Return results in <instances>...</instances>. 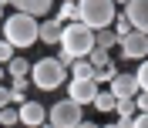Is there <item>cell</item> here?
I'll return each instance as SVG.
<instances>
[{
  "mask_svg": "<svg viewBox=\"0 0 148 128\" xmlns=\"http://www.w3.org/2000/svg\"><path fill=\"white\" fill-rule=\"evenodd\" d=\"M0 37L14 47H34L37 44V17H30L24 10H14L10 17L0 20Z\"/></svg>",
  "mask_w": 148,
  "mask_h": 128,
  "instance_id": "6da1fadb",
  "label": "cell"
},
{
  "mask_svg": "<svg viewBox=\"0 0 148 128\" xmlns=\"http://www.w3.org/2000/svg\"><path fill=\"white\" fill-rule=\"evenodd\" d=\"M30 84L34 88H40V91H57L61 84L67 81V67L57 57H40L37 64H30Z\"/></svg>",
  "mask_w": 148,
  "mask_h": 128,
  "instance_id": "7a4b0ae2",
  "label": "cell"
},
{
  "mask_svg": "<svg viewBox=\"0 0 148 128\" xmlns=\"http://www.w3.org/2000/svg\"><path fill=\"white\" fill-rule=\"evenodd\" d=\"M61 51H67L71 57H88V51L94 47V30L84 27L81 20H71V24H64L61 27Z\"/></svg>",
  "mask_w": 148,
  "mask_h": 128,
  "instance_id": "3957f363",
  "label": "cell"
},
{
  "mask_svg": "<svg viewBox=\"0 0 148 128\" xmlns=\"http://www.w3.org/2000/svg\"><path fill=\"white\" fill-rule=\"evenodd\" d=\"M114 0H77V20L91 30H101L114 24Z\"/></svg>",
  "mask_w": 148,
  "mask_h": 128,
  "instance_id": "277c9868",
  "label": "cell"
},
{
  "mask_svg": "<svg viewBox=\"0 0 148 128\" xmlns=\"http://www.w3.org/2000/svg\"><path fill=\"white\" fill-rule=\"evenodd\" d=\"M81 118H84V115H81V105L71 101V98H61V101H54V105L47 108V121H51L54 128H74Z\"/></svg>",
  "mask_w": 148,
  "mask_h": 128,
  "instance_id": "5b68a950",
  "label": "cell"
},
{
  "mask_svg": "<svg viewBox=\"0 0 148 128\" xmlns=\"http://www.w3.org/2000/svg\"><path fill=\"white\" fill-rule=\"evenodd\" d=\"M118 47H121V54L128 61H141V57H148V34L128 30L125 37H118Z\"/></svg>",
  "mask_w": 148,
  "mask_h": 128,
  "instance_id": "8992f818",
  "label": "cell"
},
{
  "mask_svg": "<svg viewBox=\"0 0 148 128\" xmlns=\"http://www.w3.org/2000/svg\"><path fill=\"white\" fill-rule=\"evenodd\" d=\"M94 94H98V81L94 78H71V84H67V98L77 101V105H91Z\"/></svg>",
  "mask_w": 148,
  "mask_h": 128,
  "instance_id": "52a82bcc",
  "label": "cell"
},
{
  "mask_svg": "<svg viewBox=\"0 0 148 128\" xmlns=\"http://www.w3.org/2000/svg\"><path fill=\"white\" fill-rule=\"evenodd\" d=\"M17 118H20V125L37 128V125H44V121H47V111H44V105H40V101L24 98V101L17 105Z\"/></svg>",
  "mask_w": 148,
  "mask_h": 128,
  "instance_id": "ba28073f",
  "label": "cell"
},
{
  "mask_svg": "<svg viewBox=\"0 0 148 128\" xmlns=\"http://www.w3.org/2000/svg\"><path fill=\"white\" fill-rule=\"evenodd\" d=\"M125 17L131 20V27L148 34V0H128L125 3Z\"/></svg>",
  "mask_w": 148,
  "mask_h": 128,
  "instance_id": "9c48e42d",
  "label": "cell"
},
{
  "mask_svg": "<svg viewBox=\"0 0 148 128\" xmlns=\"http://www.w3.org/2000/svg\"><path fill=\"white\" fill-rule=\"evenodd\" d=\"M108 84H111V94H114V98H135V94H138V78H135V74L118 71Z\"/></svg>",
  "mask_w": 148,
  "mask_h": 128,
  "instance_id": "30bf717a",
  "label": "cell"
},
{
  "mask_svg": "<svg viewBox=\"0 0 148 128\" xmlns=\"http://www.w3.org/2000/svg\"><path fill=\"white\" fill-rule=\"evenodd\" d=\"M61 20L57 17H44V20H37V41H44V44H57L61 41Z\"/></svg>",
  "mask_w": 148,
  "mask_h": 128,
  "instance_id": "8fae6325",
  "label": "cell"
},
{
  "mask_svg": "<svg viewBox=\"0 0 148 128\" xmlns=\"http://www.w3.org/2000/svg\"><path fill=\"white\" fill-rule=\"evenodd\" d=\"M10 7L24 10V14H30V17H44L47 10L54 7V0H10Z\"/></svg>",
  "mask_w": 148,
  "mask_h": 128,
  "instance_id": "7c38bea8",
  "label": "cell"
},
{
  "mask_svg": "<svg viewBox=\"0 0 148 128\" xmlns=\"http://www.w3.org/2000/svg\"><path fill=\"white\" fill-rule=\"evenodd\" d=\"M114 101H118V98L111 94V88H108V91H101V88H98V94H94L91 105H94L98 111H104V115H111V111H114Z\"/></svg>",
  "mask_w": 148,
  "mask_h": 128,
  "instance_id": "4fadbf2b",
  "label": "cell"
},
{
  "mask_svg": "<svg viewBox=\"0 0 148 128\" xmlns=\"http://www.w3.org/2000/svg\"><path fill=\"white\" fill-rule=\"evenodd\" d=\"M67 67H71V78H94V67H91L88 57H74Z\"/></svg>",
  "mask_w": 148,
  "mask_h": 128,
  "instance_id": "5bb4252c",
  "label": "cell"
},
{
  "mask_svg": "<svg viewBox=\"0 0 148 128\" xmlns=\"http://www.w3.org/2000/svg\"><path fill=\"white\" fill-rule=\"evenodd\" d=\"M3 67H7V74H10V78H24V74H30V61H24V57H17V54L10 57Z\"/></svg>",
  "mask_w": 148,
  "mask_h": 128,
  "instance_id": "9a60e30c",
  "label": "cell"
},
{
  "mask_svg": "<svg viewBox=\"0 0 148 128\" xmlns=\"http://www.w3.org/2000/svg\"><path fill=\"white\" fill-rule=\"evenodd\" d=\"M94 44L104 47V51H111V47L118 44V34H114L111 27H101V30H94Z\"/></svg>",
  "mask_w": 148,
  "mask_h": 128,
  "instance_id": "2e32d148",
  "label": "cell"
},
{
  "mask_svg": "<svg viewBox=\"0 0 148 128\" xmlns=\"http://www.w3.org/2000/svg\"><path fill=\"white\" fill-rule=\"evenodd\" d=\"M57 20H61V24L77 20V0H64V3H61V10H57Z\"/></svg>",
  "mask_w": 148,
  "mask_h": 128,
  "instance_id": "e0dca14e",
  "label": "cell"
},
{
  "mask_svg": "<svg viewBox=\"0 0 148 128\" xmlns=\"http://www.w3.org/2000/svg\"><path fill=\"white\" fill-rule=\"evenodd\" d=\"M88 61H91V67H101V64H108V61H111V51H104V47L94 44L91 51H88Z\"/></svg>",
  "mask_w": 148,
  "mask_h": 128,
  "instance_id": "ac0fdd59",
  "label": "cell"
},
{
  "mask_svg": "<svg viewBox=\"0 0 148 128\" xmlns=\"http://www.w3.org/2000/svg\"><path fill=\"white\" fill-rule=\"evenodd\" d=\"M114 111H118V118H131V115H135V98H118L114 101Z\"/></svg>",
  "mask_w": 148,
  "mask_h": 128,
  "instance_id": "d6986e66",
  "label": "cell"
},
{
  "mask_svg": "<svg viewBox=\"0 0 148 128\" xmlns=\"http://www.w3.org/2000/svg\"><path fill=\"white\" fill-rule=\"evenodd\" d=\"M0 125H7V128L20 125V118H17V105H7V108H0Z\"/></svg>",
  "mask_w": 148,
  "mask_h": 128,
  "instance_id": "ffe728a7",
  "label": "cell"
},
{
  "mask_svg": "<svg viewBox=\"0 0 148 128\" xmlns=\"http://www.w3.org/2000/svg\"><path fill=\"white\" fill-rule=\"evenodd\" d=\"M114 74H118V67H114V61H108L101 67H94V81H111Z\"/></svg>",
  "mask_w": 148,
  "mask_h": 128,
  "instance_id": "44dd1931",
  "label": "cell"
},
{
  "mask_svg": "<svg viewBox=\"0 0 148 128\" xmlns=\"http://www.w3.org/2000/svg\"><path fill=\"white\" fill-rule=\"evenodd\" d=\"M135 78H138V91H148V57H141L138 71H135Z\"/></svg>",
  "mask_w": 148,
  "mask_h": 128,
  "instance_id": "7402d4cb",
  "label": "cell"
},
{
  "mask_svg": "<svg viewBox=\"0 0 148 128\" xmlns=\"http://www.w3.org/2000/svg\"><path fill=\"white\" fill-rule=\"evenodd\" d=\"M111 30H114L118 37H125L128 30H135V27H131V20H128V17H114V24H111Z\"/></svg>",
  "mask_w": 148,
  "mask_h": 128,
  "instance_id": "603a6c76",
  "label": "cell"
},
{
  "mask_svg": "<svg viewBox=\"0 0 148 128\" xmlns=\"http://www.w3.org/2000/svg\"><path fill=\"white\" fill-rule=\"evenodd\" d=\"M14 54H17V47H14V44H7V41L0 37V64H7Z\"/></svg>",
  "mask_w": 148,
  "mask_h": 128,
  "instance_id": "cb8c5ba5",
  "label": "cell"
},
{
  "mask_svg": "<svg viewBox=\"0 0 148 128\" xmlns=\"http://www.w3.org/2000/svg\"><path fill=\"white\" fill-rule=\"evenodd\" d=\"M30 88V78L24 74V78H14V84H10V94H24Z\"/></svg>",
  "mask_w": 148,
  "mask_h": 128,
  "instance_id": "d4e9b609",
  "label": "cell"
},
{
  "mask_svg": "<svg viewBox=\"0 0 148 128\" xmlns=\"http://www.w3.org/2000/svg\"><path fill=\"white\" fill-rule=\"evenodd\" d=\"M131 128H148V111H135L131 115Z\"/></svg>",
  "mask_w": 148,
  "mask_h": 128,
  "instance_id": "484cf974",
  "label": "cell"
},
{
  "mask_svg": "<svg viewBox=\"0 0 148 128\" xmlns=\"http://www.w3.org/2000/svg\"><path fill=\"white\" fill-rule=\"evenodd\" d=\"M135 108H138V111H148V91H138V94H135Z\"/></svg>",
  "mask_w": 148,
  "mask_h": 128,
  "instance_id": "4316f807",
  "label": "cell"
},
{
  "mask_svg": "<svg viewBox=\"0 0 148 128\" xmlns=\"http://www.w3.org/2000/svg\"><path fill=\"white\" fill-rule=\"evenodd\" d=\"M7 105H14V94H10V88L0 84V108H7Z\"/></svg>",
  "mask_w": 148,
  "mask_h": 128,
  "instance_id": "83f0119b",
  "label": "cell"
},
{
  "mask_svg": "<svg viewBox=\"0 0 148 128\" xmlns=\"http://www.w3.org/2000/svg\"><path fill=\"white\" fill-rule=\"evenodd\" d=\"M74 128H101V125H98V121H84V118H81V121H77Z\"/></svg>",
  "mask_w": 148,
  "mask_h": 128,
  "instance_id": "f1b7e54d",
  "label": "cell"
},
{
  "mask_svg": "<svg viewBox=\"0 0 148 128\" xmlns=\"http://www.w3.org/2000/svg\"><path fill=\"white\" fill-rule=\"evenodd\" d=\"M3 74H7V67H3V64H0V81H3Z\"/></svg>",
  "mask_w": 148,
  "mask_h": 128,
  "instance_id": "f546056e",
  "label": "cell"
},
{
  "mask_svg": "<svg viewBox=\"0 0 148 128\" xmlns=\"http://www.w3.org/2000/svg\"><path fill=\"white\" fill-rule=\"evenodd\" d=\"M37 128H54V125H51V121H44V125H37Z\"/></svg>",
  "mask_w": 148,
  "mask_h": 128,
  "instance_id": "4dcf8cb0",
  "label": "cell"
},
{
  "mask_svg": "<svg viewBox=\"0 0 148 128\" xmlns=\"http://www.w3.org/2000/svg\"><path fill=\"white\" fill-rule=\"evenodd\" d=\"M101 128H121V125H101Z\"/></svg>",
  "mask_w": 148,
  "mask_h": 128,
  "instance_id": "1f68e13d",
  "label": "cell"
},
{
  "mask_svg": "<svg viewBox=\"0 0 148 128\" xmlns=\"http://www.w3.org/2000/svg\"><path fill=\"white\" fill-rule=\"evenodd\" d=\"M114 3H121V7H125V3H128V0H114Z\"/></svg>",
  "mask_w": 148,
  "mask_h": 128,
  "instance_id": "d6a6232c",
  "label": "cell"
}]
</instances>
